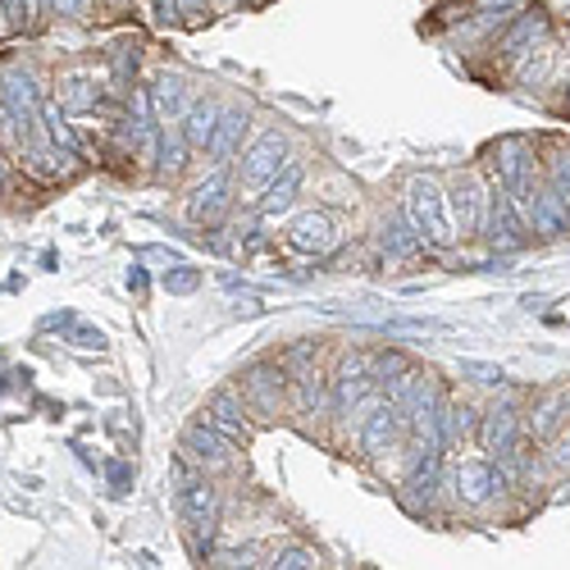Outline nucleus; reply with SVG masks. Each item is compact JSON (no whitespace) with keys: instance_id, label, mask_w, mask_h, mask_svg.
<instances>
[{"instance_id":"nucleus-1","label":"nucleus","mask_w":570,"mask_h":570,"mask_svg":"<svg viewBox=\"0 0 570 570\" xmlns=\"http://www.w3.org/2000/svg\"><path fill=\"white\" fill-rule=\"evenodd\" d=\"M174 502H178V515H183V534H187V552L197 561H206L215 548V530H219V489L210 484V474L197 470L193 461L174 465Z\"/></svg>"},{"instance_id":"nucleus-2","label":"nucleus","mask_w":570,"mask_h":570,"mask_svg":"<svg viewBox=\"0 0 570 570\" xmlns=\"http://www.w3.org/2000/svg\"><path fill=\"white\" fill-rule=\"evenodd\" d=\"M402 215L411 219V228L424 237L430 247H452L461 228L448 202V187H439L434 178H411L406 183V197H402Z\"/></svg>"},{"instance_id":"nucleus-3","label":"nucleus","mask_w":570,"mask_h":570,"mask_svg":"<svg viewBox=\"0 0 570 570\" xmlns=\"http://www.w3.org/2000/svg\"><path fill=\"white\" fill-rule=\"evenodd\" d=\"M493 174L530 219V206H534L539 187H543V169H539V156H534L530 141L525 137H502L493 147Z\"/></svg>"},{"instance_id":"nucleus-4","label":"nucleus","mask_w":570,"mask_h":570,"mask_svg":"<svg viewBox=\"0 0 570 570\" xmlns=\"http://www.w3.org/2000/svg\"><path fill=\"white\" fill-rule=\"evenodd\" d=\"M480 233L489 237V247H493V252H502V256H515V252H525V247H530L534 228H530L525 210H520V206L511 202V193H507L502 183H493V187H489V210H484Z\"/></svg>"},{"instance_id":"nucleus-5","label":"nucleus","mask_w":570,"mask_h":570,"mask_svg":"<svg viewBox=\"0 0 570 570\" xmlns=\"http://www.w3.org/2000/svg\"><path fill=\"white\" fill-rule=\"evenodd\" d=\"M448 489H452V498H456L461 507L484 511V507H489L498 493H507L511 484H507V470L498 465V456H465V461L452 465Z\"/></svg>"},{"instance_id":"nucleus-6","label":"nucleus","mask_w":570,"mask_h":570,"mask_svg":"<svg viewBox=\"0 0 570 570\" xmlns=\"http://www.w3.org/2000/svg\"><path fill=\"white\" fill-rule=\"evenodd\" d=\"M283 165H288V137L283 132L256 137L247 156L237 160V193H243V202H261V193L283 174Z\"/></svg>"},{"instance_id":"nucleus-7","label":"nucleus","mask_w":570,"mask_h":570,"mask_svg":"<svg viewBox=\"0 0 570 570\" xmlns=\"http://www.w3.org/2000/svg\"><path fill=\"white\" fill-rule=\"evenodd\" d=\"M288 389H293V374L283 361H256L243 370V397L256 420H278L283 406H288Z\"/></svg>"},{"instance_id":"nucleus-8","label":"nucleus","mask_w":570,"mask_h":570,"mask_svg":"<svg viewBox=\"0 0 570 570\" xmlns=\"http://www.w3.org/2000/svg\"><path fill=\"white\" fill-rule=\"evenodd\" d=\"M237 448H243V443H233L228 434H219L215 430V424L210 420H193V424H187V430H183V461H193L197 470H206V474H224V470H233L237 465Z\"/></svg>"},{"instance_id":"nucleus-9","label":"nucleus","mask_w":570,"mask_h":570,"mask_svg":"<svg viewBox=\"0 0 570 570\" xmlns=\"http://www.w3.org/2000/svg\"><path fill=\"white\" fill-rule=\"evenodd\" d=\"M552 37V19H548V10H539V6H525L520 10L489 46H493V56L498 60H507V65H515V60H525L539 41H548Z\"/></svg>"},{"instance_id":"nucleus-10","label":"nucleus","mask_w":570,"mask_h":570,"mask_svg":"<svg viewBox=\"0 0 570 570\" xmlns=\"http://www.w3.org/2000/svg\"><path fill=\"white\" fill-rule=\"evenodd\" d=\"M439 489H448V480H443V452H415L411 474L402 480V507L411 515H424L434 507Z\"/></svg>"},{"instance_id":"nucleus-11","label":"nucleus","mask_w":570,"mask_h":570,"mask_svg":"<svg viewBox=\"0 0 570 570\" xmlns=\"http://www.w3.org/2000/svg\"><path fill=\"white\" fill-rule=\"evenodd\" d=\"M489 187H493V183H484V178L474 174V169H465V174H456V178H452V187H448V202H452V215H456L461 237L480 233L484 210H489Z\"/></svg>"},{"instance_id":"nucleus-12","label":"nucleus","mask_w":570,"mask_h":570,"mask_svg":"<svg viewBox=\"0 0 570 570\" xmlns=\"http://www.w3.org/2000/svg\"><path fill=\"white\" fill-rule=\"evenodd\" d=\"M520 434H525V420H520V406L511 397H498L484 415H480V430H474V439H480V448L489 456H502Z\"/></svg>"},{"instance_id":"nucleus-13","label":"nucleus","mask_w":570,"mask_h":570,"mask_svg":"<svg viewBox=\"0 0 570 570\" xmlns=\"http://www.w3.org/2000/svg\"><path fill=\"white\" fill-rule=\"evenodd\" d=\"M402 434H406V415H402V411H397V402H389V397L379 402V406L361 420V430H356V439H361V452H365V456H384Z\"/></svg>"},{"instance_id":"nucleus-14","label":"nucleus","mask_w":570,"mask_h":570,"mask_svg":"<svg viewBox=\"0 0 570 570\" xmlns=\"http://www.w3.org/2000/svg\"><path fill=\"white\" fill-rule=\"evenodd\" d=\"M202 420H210L219 434H228L233 443H247L252 439V406L243 397V389H219L206 406H202Z\"/></svg>"},{"instance_id":"nucleus-15","label":"nucleus","mask_w":570,"mask_h":570,"mask_svg":"<svg viewBox=\"0 0 570 570\" xmlns=\"http://www.w3.org/2000/svg\"><path fill=\"white\" fill-rule=\"evenodd\" d=\"M0 106H10L19 115L28 137L41 128V91H37L28 69H6V73H0Z\"/></svg>"},{"instance_id":"nucleus-16","label":"nucleus","mask_w":570,"mask_h":570,"mask_svg":"<svg viewBox=\"0 0 570 570\" xmlns=\"http://www.w3.org/2000/svg\"><path fill=\"white\" fill-rule=\"evenodd\" d=\"M288 406L293 415H334V384H328V374L315 365L297 370L288 389Z\"/></svg>"},{"instance_id":"nucleus-17","label":"nucleus","mask_w":570,"mask_h":570,"mask_svg":"<svg viewBox=\"0 0 570 570\" xmlns=\"http://www.w3.org/2000/svg\"><path fill=\"white\" fill-rule=\"evenodd\" d=\"M193 101H197V91H193V82H187L178 69H165L156 78V87H151V110H156L160 128L165 124H183V115L193 110Z\"/></svg>"},{"instance_id":"nucleus-18","label":"nucleus","mask_w":570,"mask_h":570,"mask_svg":"<svg viewBox=\"0 0 570 570\" xmlns=\"http://www.w3.org/2000/svg\"><path fill=\"white\" fill-rule=\"evenodd\" d=\"M530 228H534V237H561V233L570 228V197L548 178V169H543L539 197H534V206H530Z\"/></svg>"},{"instance_id":"nucleus-19","label":"nucleus","mask_w":570,"mask_h":570,"mask_svg":"<svg viewBox=\"0 0 570 570\" xmlns=\"http://www.w3.org/2000/svg\"><path fill=\"white\" fill-rule=\"evenodd\" d=\"M557 65H561V51H557V41L548 37V41H539V46H534V51H530L525 60H515V82L525 87V91H543V87L552 82Z\"/></svg>"},{"instance_id":"nucleus-20","label":"nucleus","mask_w":570,"mask_h":570,"mask_svg":"<svg viewBox=\"0 0 570 570\" xmlns=\"http://www.w3.org/2000/svg\"><path fill=\"white\" fill-rule=\"evenodd\" d=\"M288 243L297 252H328L334 247V219H328L324 210H302L288 224Z\"/></svg>"},{"instance_id":"nucleus-21","label":"nucleus","mask_w":570,"mask_h":570,"mask_svg":"<svg viewBox=\"0 0 570 570\" xmlns=\"http://www.w3.org/2000/svg\"><path fill=\"white\" fill-rule=\"evenodd\" d=\"M224 206H228V165H215V174L197 187L193 202H187V219H197V224L219 219Z\"/></svg>"},{"instance_id":"nucleus-22","label":"nucleus","mask_w":570,"mask_h":570,"mask_svg":"<svg viewBox=\"0 0 570 570\" xmlns=\"http://www.w3.org/2000/svg\"><path fill=\"white\" fill-rule=\"evenodd\" d=\"M302 183H306V169L288 160V165H283V174L261 193V202H256L261 215L274 219V215H283V210H293V202H297V193H302Z\"/></svg>"},{"instance_id":"nucleus-23","label":"nucleus","mask_w":570,"mask_h":570,"mask_svg":"<svg viewBox=\"0 0 570 570\" xmlns=\"http://www.w3.org/2000/svg\"><path fill=\"white\" fill-rule=\"evenodd\" d=\"M561 424H570V389H557V393H543L525 420V430L534 439H552Z\"/></svg>"},{"instance_id":"nucleus-24","label":"nucleus","mask_w":570,"mask_h":570,"mask_svg":"<svg viewBox=\"0 0 570 570\" xmlns=\"http://www.w3.org/2000/svg\"><path fill=\"white\" fill-rule=\"evenodd\" d=\"M219 115H224L219 101L197 97L193 110L183 115V137H187V147H193V151H210V137H215V128H219Z\"/></svg>"},{"instance_id":"nucleus-25","label":"nucleus","mask_w":570,"mask_h":570,"mask_svg":"<svg viewBox=\"0 0 570 570\" xmlns=\"http://www.w3.org/2000/svg\"><path fill=\"white\" fill-rule=\"evenodd\" d=\"M247 124H252L247 110H224V115H219V128H215V137H210V160H215V165H233L237 147H243Z\"/></svg>"},{"instance_id":"nucleus-26","label":"nucleus","mask_w":570,"mask_h":570,"mask_svg":"<svg viewBox=\"0 0 570 570\" xmlns=\"http://www.w3.org/2000/svg\"><path fill=\"white\" fill-rule=\"evenodd\" d=\"M56 101H60V110H73V115L97 110L101 87H91V73H65L56 87Z\"/></svg>"},{"instance_id":"nucleus-27","label":"nucleus","mask_w":570,"mask_h":570,"mask_svg":"<svg viewBox=\"0 0 570 570\" xmlns=\"http://www.w3.org/2000/svg\"><path fill=\"white\" fill-rule=\"evenodd\" d=\"M187 151L193 147H187V137H183V124H165L160 128V174H169V178L183 174V165H187L183 156Z\"/></svg>"},{"instance_id":"nucleus-28","label":"nucleus","mask_w":570,"mask_h":570,"mask_svg":"<svg viewBox=\"0 0 570 570\" xmlns=\"http://www.w3.org/2000/svg\"><path fill=\"white\" fill-rule=\"evenodd\" d=\"M384 247H389L393 256H411V252L424 247V237L411 228V219H406V224H402V219H389V224H384Z\"/></svg>"},{"instance_id":"nucleus-29","label":"nucleus","mask_w":570,"mask_h":570,"mask_svg":"<svg viewBox=\"0 0 570 570\" xmlns=\"http://www.w3.org/2000/svg\"><path fill=\"white\" fill-rule=\"evenodd\" d=\"M265 566H274V570H315L320 566V552H311L302 543H288V548H274V557Z\"/></svg>"},{"instance_id":"nucleus-30","label":"nucleus","mask_w":570,"mask_h":570,"mask_svg":"<svg viewBox=\"0 0 570 570\" xmlns=\"http://www.w3.org/2000/svg\"><path fill=\"white\" fill-rule=\"evenodd\" d=\"M548 465H552L557 474H570V424L552 434V443H548Z\"/></svg>"},{"instance_id":"nucleus-31","label":"nucleus","mask_w":570,"mask_h":570,"mask_svg":"<svg viewBox=\"0 0 570 570\" xmlns=\"http://www.w3.org/2000/svg\"><path fill=\"white\" fill-rule=\"evenodd\" d=\"M461 374H470L474 384H489V389H502L507 384V370L484 365V361H461Z\"/></svg>"},{"instance_id":"nucleus-32","label":"nucleus","mask_w":570,"mask_h":570,"mask_svg":"<svg viewBox=\"0 0 570 570\" xmlns=\"http://www.w3.org/2000/svg\"><path fill=\"white\" fill-rule=\"evenodd\" d=\"M548 178L561 187V193L570 197V147H561V151H552V160H548Z\"/></svg>"},{"instance_id":"nucleus-33","label":"nucleus","mask_w":570,"mask_h":570,"mask_svg":"<svg viewBox=\"0 0 570 570\" xmlns=\"http://www.w3.org/2000/svg\"><path fill=\"white\" fill-rule=\"evenodd\" d=\"M202 566H261L256 548H233V552H210Z\"/></svg>"},{"instance_id":"nucleus-34","label":"nucleus","mask_w":570,"mask_h":570,"mask_svg":"<svg viewBox=\"0 0 570 570\" xmlns=\"http://www.w3.org/2000/svg\"><path fill=\"white\" fill-rule=\"evenodd\" d=\"M23 0H0V32H14L23 23Z\"/></svg>"},{"instance_id":"nucleus-35","label":"nucleus","mask_w":570,"mask_h":570,"mask_svg":"<svg viewBox=\"0 0 570 570\" xmlns=\"http://www.w3.org/2000/svg\"><path fill=\"white\" fill-rule=\"evenodd\" d=\"M51 10H56L60 19H82V14H87V0H51Z\"/></svg>"},{"instance_id":"nucleus-36","label":"nucleus","mask_w":570,"mask_h":570,"mask_svg":"<svg viewBox=\"0 0 570 570\" xmlns=\"http://www.w3.org/2000/svg\"><path fill=\"white\" fill-rule=\"evenodd\" d=\"M165 288H169V293H193V288H197V274H187V269H183V274H169Z\"/></svg>"},{"instance_id":"nucleus-37","label":"nucleus","mask_w":570,"mask_h":570,"mask_svg":"<svg viewBox=\"0 0 570 570\" xmlns=\"http://www.w3.org/2000/svg\"><path fill=\"white\" fill-rule=\"evenodd\" d=\"M128 288H132V293H141V288H147V274L132 269V274H128Z\"/></svg>"},{"instance_id":"nucleus-38","label":"nucleus","mask_w":570,"mask_h":570,"mask_svg":"<svg viewBox=\"0 0 570 570\" xmlns=\"http://www.w3.org/2000/svg\"><path fill=\"white\" fill-rule=\"evenodd\" d=\"M187 6H206V0H187Z\"/></svg>"}]
</instances>
